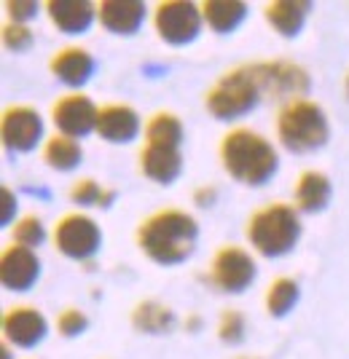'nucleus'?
<instances>
[{
  "label": "nucleus",
  "instance_id": "nucleus-1",
  "mask_svg": "<svg viewBox=\"0 0 349 359\" xmlns=\"http://www.w3.org/2000/svg\"><path fill=\"white\" fill-rule=\"evenodd\" d=\"M199 241V223L194 215L183 210L153 212L137 225V247L156 266L175 269L185 263Z\"/></svg>",
  "mask_w": 349,
  "mask_h": 359
},
{
  "label": "nucleus",
  "instance_id": "nucleus-2",
  "mask_svg": "<svg viewBox=\"0 0 349 359\" xmlns=\"http://www.w3.org/2000/svg\"><path fill=\"white\" fill-rule=\"evenodd\" d=\"M220 164L226 175L247 188H261L279 172V156L263 135L253 129H231L220 140Z\"/></svg>",
  "mask_w": 349,
  "mask_h": 359
},
{
  "label": "nucleus",
  "instance_id": "nucleus-3",
  "mask_svg": "<svg viewBox=\"0 0 349 359\" xmlns=\"http://www.w3.org/2000/svg\"><path fill=\"white\" fill-rule=\"evenodd\" d=\"M244 233L258 255L269 257V260L285 257L296 250V244L301 239V217H298L296 207L272 201L250 215Z\"/></svg>",
  "mask_w": 349,
  "mask_h": 359
},
{
  "label": "nucleus",
  "instance_id": "nucleus-4",
  "mask_svg": "<svg viewBox=\"0 0 349 359\" xmlns=\"http://www.w3.org/2000/svg\"><path fill=\"white\" fill-rule=\"evenodd\" d=\"M277 137L282 148L306 156L320 150L331 140V123L325 110L312 100H293L277 116Z\"/></svg>",
  "mask_w": 349,
  "mask_h": 359
},
{
  "label": "nucleus",
  "instance_id": "nucleus-5",
  "mask_svg": "<svg viewBox=\"0 0 349 359\" xmlns=\"http://www.w3.org/2000/svg\"><path fill=\"white\" fill-rule=\"evenodd\" d=\"M261 97H263V91L258 89L250 67L242 65V67H234L218 78V83L204 97V105L213 118L239 121L258 107Z\"/></svg>",
  "mask_w": 349,
  "mask_h": 359
},
{
  "label": "nucleus",
  "instance_id": "nucleus-6",
  "mask_svg": "<svg viewBox=\"0 0 349 359\" xmlns=\"http://www.w3.org/2000/svg\"><path fill=\"white\" fill-rule=\"evenodd\" d=\"M204 25L202 6L191 0H164L153 11V27L156 35L172 48L191 46L199 38Z\"/></svg>",
  "mask_w": 349,
  "mask_h": 359
},
{
  "label": "nucleus",
  "instance_id": "nucleus-7",
  "mask_svg": "<svg viewBox=\"0 0 349 359\" xmlns=\"http://www.w3.org/2000/svg\"><path fill=\"white\" fill-rule=\"evenodd\" d=\"M54 247L67 260L86 263L103 250V228L84 212H70L54 225Z\"/></svg>",
  "mask_w": 349,
  "mask_h": 359
},
{
  "label": "nucleus",
  "instance_id": "nucleus-8",
  "mask_svg": "<svg viewBox=\"0 0 349 359\" xmlns=\"http://www.w3.org/2000/svg\"><path fill=\"white\" fill-rule=\"evenodd\" d=\"M250 73L256 78L258 89L263 94H272L277 100H304V94L312 89V78L301 65L285 60H269V62H253L247 65Z\"/></svg>",
  "mask_w": 349,
  "mask_h": 359
},
{
  "label": "nucleus",
  "instance_id": "nucleus-9",
  "mask_svg": "<svg viewBox=\"0 0 349 359\" xmlns=\"http://www.w3.org/2000/svg\"><path fill=\"white\" fill-rule=\"evenodd\" d=\"M46 129L41 113L30 105H11L3 110V118H0V140H3V148L11 156H25L32 153L44 142Z\"/></svg>",
  "mask_w": 349,
  "mask_h": 359
},
{
  "label": "nucleus",
  "instance_id": "nucleus-10",
  "mask_svg": "<svg viewBox=\"0 0 349 359\" xmlns=\"http://www.w3.org/2000/svg\"><path fill=\"white\" fill-rule=\"evenodd\" d=\"M256 276H258V269L247 250L237 244H226L215 252L213 266H210V285L218 287L220 292L239 295L256 282Z\"/></svg>",
  "mask_w": 349,
  "mask_h": 359
},
{
  "label": "nucleus",
  "instance_id": "nucleus-11",
  "mask_svg": "<svg viewBox=\"0 0 349 359\" xmlns=\"http://www.w3.org/2000/svg\"><path fill=\"white\" fill-rule=\"evenodd\" d=\"M97 118H100V107L81 91L60 97L51 107V121L57 126V135H65L70 140H81L97 132Z\"/></svg>",
  "mask_w": 349,
  "mask_h": 359
},
{
  "label": "nucleus",
  "instance_id": "nucleus-12",
  "mask_svg": "<svg viewBox=\"0 0 349 359\" xmlns=\"http://www.w3.org/2000/svg\"><path fill=\"white\" fill-rule=\"evenodd\" d=\"M41 279V257L35 250L8 244L0 257V285L11 292H27Z\"/></svg>",
  "mask_w": 349,
  "mask_h": 359
},
{
  "label": "nucleus",
  "instance_id": "nucleus-13",
  "mask_svg": "<svg viewBox=\"0 0 349 359\" xmlns=\"http://www.w3.org/2000/svg\"><path fill=\"white\" fill-rule=\"evenodd\" d=\"M48 335L46 316L32 306H14L3 314V338L16 348H35Z\"/></svg>",
  "mask_w": 349,
  "mask_h": 359
},
{
  "label": "nucleus",
  "instance_id": "nucleus-14",
  "mask_svg": "<svg viewBox=\"0 0 349 359\" xmlns=\"http://www.w3.org/2000/svg\"><path fill=\"white\" fill-rule=\"evenodd\" d=\"M148 19V6L143 0H103L97 3V22L110 35L132 38L143 30Z\"/></svg>",
  "mask_w": 349,
  "mask_h": 359
},
{
  "label": "nucleus",
  "instance_id": "nucleus-15",
  "mask_svg": "<svg viewBox=\"0 0 349 359\" xmlns=\"http://www.w3.org/2000/svg\"><path fill=\"white\" fill-rule=\"evenodd\" d=\"M140 132H143V118L132 105L113 102V105L100 107L97 132H94L100 140H105L110 145H129L140 137Z\"/></svg>",
  "mask_w": 349,
  "mask_h": 359
},
{
  "label": "nucleus",
  "instance_id": "nucleus-16",
  "mask_svg": "<svg viewBox=\"0 0 349 359\" xmlns=\"http://www.w3.org/2000/svg\"><path fill=\"white\" fill-rule=\"evenodd\" d=\"M48 70L67 89H84L97 73V60L81 46H67L51 57Z\"/></svg>",
  "mask_w": 349,
  "mask_h": 359
},
{
  "label": "nucleus",
  "instance_id": "nucleus-17",
  "mask_svg": "<svg viewBox=\"0 0 349 359\" xmlns=\"http://www.w3.org/2000/svg\"><path fill=\"white\" fill-rule=\"evenodd\" d=\"M44 8L62 35H84L97 19V6L91 0H48Z\"/></svg>",
  "mask_w": 349,
  "mask_h": 359
},
{
  "label": "nucleus",
  "instance_id": "nucleus-18",
  "mask_svg": "<svg viewBox=\"0 0 349 359\" xmlns=\"http://www.w3.org/2000/svg\"><path fill=\"white\" fill-rule=\"evenodd\" d=\"M140 172L156 185H175L183 175V153L180 148L167 145H148L140 153Z\"/></svg>",
  "mask_w": 349,
  "mask_h": 359
},
{
  "label": "nucleus",
  "instance_id": "nucleus-19",
  "mask_svg": "<svg viewBox=\"0 0 349 359\" xmlns=\"http://www.w3.org/2000/svg\"><path fill=\"white\" fill-rule=\"evenodd\" d=\"M334 198V182L325 172L317 169H306L301 172V177L296 182V191H293V207L304 215H317V212L328 210Z\"/></svg>",
  "mask_w": 349,
  "mask_h": 359
},
{
  "label": "nucleus",
  "instance_id": "nucleus-20",
  "mask_svg": "<svg viewBox=\"0 0 349 359\" xmlns=\"http://www.w3.org/2000/svg\"><path fill=\"white\" fill-rule=\"evenodd\" d=\"M312 8H315V3H309V0H274V3L263 6V16L277 35L298 38Z\"/></svg>",
  "mask_w": 349,
  "mask_h": 359
},
{
  "label": "nucleus",
  "instance_id": "nucleus-21",
  "mask_svg": "<svg viewBox=\"0 0 349 359\" xmlns=\"http://www.w3.org/2000/svg\"><path fill=\"white\" fill-rule=\"evenodd\" d=\"M247 3L242 0H207L202 3V16L204 25L215 32V35H231L244 25L247 19Z\"/></svg>",
  "mask_w": 349,
  "mask_h": 359
},
{
  "label": "nucleus",
  "instance_id": "nucleus-22",
  "mask_svg": "<svg viewBox=\"0 0 349 359\" xmlns=\"http://www.w3.org/2000/svg\"><path fill=\"white\" fill-rule=\"evenodd\" d=\"M175 325V311L159 300H140L132 309V327L145 335H164Z\"/></svg>",
  "mask_w": 349,
  "mask_h": 359
},
{
  "label": "nucleus",
  "instance_id": "nucleus-23",
  "mask_svg": "<svg viewBox=\"0 0 349 359\" xmlns=\"http://www.w3.org/2000/svg\"><path fill=\"white\" fill-rule=\"evenodd\" d=\"M44 161L54 172H76L84 161V148L78 140H70L65 135H54L46 140L44 145Z\"/></svg>",
  "mask_w": 349,
  "mask_h": 359
},
{
  "label": "nucleus",
  "instance_id": "nucleus-24",
  "mask_svg": "<svg viewBox=\"0 0 349 359\" xmlns=\"http://www.w3.org/2000/svg\"><path fill=\"white\" fill-rule=\"evenodd\" d=\"M185 140V126L175 113H156L145 123V142L148 145H167V148H180Z\"/></svg>",
  "mask_w": 349,
  "mask_h": 359
},
{
  "label": "nucleus",
  "instance_id": "nucleus-25",
  "mask_svg": "<svg viewBox=\"0 0 349 359\" xmlns=\"http://www.w3.org/2000/svg\"><path fill=\"white\" fill-rule=\"evenodd\" d=\"M301 298V287L296 279H288V276H279V279H274L269 290H266V311L269 316L274 319H282V316H288L293 309H296V303Z\"/></svg>",
  "mask_w": 349,
  "mask_h": 359
},
{
  "label": "nucleus",
  "instance_id": "nucleus-26",
  "mask_svg": "<svg viewBox=\"0 0 349 359\" xmlns=\"http://www.w3.org/2000/svg\"><path fill=\"white\" fill-rule=\"evenodd\" d=\"M116 198H119L116 191L103 188L97 180H91V177L76 180L73 188H70V201L78 204V207H100V210H110Z\"/></svg>",
  "mask_w": 349,
  "mask_h": 359
},
{
  "label": "nucleus",
  "instance_id": "nucleus-27",
  "mask_svg": "<svg viewBox=\"0 0 349 359\" xmlns=\"http://www.w3.org/2000/svg\"><path fill=\"white\" fill-rule=\"evenodd\" d=\"M46 241V225L41 217L35 215H25L22 220H16L14 225V244L19 247H27V250H35Z\"/></svg>",
  "mask_w": 349,
  "mask_h": 359
},
{
  "label": "nucleus",
  "instance_id": "nucleus-28",
  "mask_svg": "<svg viewBox=\"0 0 349 359\" xmlns=\"http://www.w3.org/2000/svg\"><path fill=\"white\" fill-rule=\"evenodd\" d=\"M218 338L226 346H239L244 341V316L234 309H228L220 314L218 322Z\"/></svg>",
  "mask_w": 349,
  "mask_h": 359
},
{
  "label": "nucleus",
  "instance_id": "nucleus-29",
  "mask_svg": "<svg viewBox=\"0 0 349 359\" xmlns=\"http://www.w3.org/2000/svg\"><path fill=\"white\" fill-rule=\"evenodd\" d=\"M32 43H35V35L27 25H14V22H8L6 27H3V46L8 48V51H16V54H25V51H30Z\"/></svg>",
  "mask_w": 349,
  "mask_h": 359
},
{
  "label": "nucleus",
  "instance_id": "nucleus-30",
  "mask_svg": "<svg viewBox=\"0 0 349 359\" xmlns=\"http://www.w3.org/2000/svg\"><path fill=\"white\" fill-rule=\"evenodd\" d=\"M57 330H60L62 338H78L89 330V316L78 309H65L60 316H57Z\"/></svg>",
  "mask_w": 349,
  "mask_h": 359
},
{
  "label": "nucleus",
  "instance_id": "nucleus-31",
  "mask_svg": "<svg viewBox=\"0 0 349 359\" xmlns=\"http://www.w3.org/2000/svg\"><path fill=\"white\" fill-rule=\"evenodd\" d=\"M3 8H6V14H8V19H11L14 25H25V22L35 19L44 6L35 3V0H6Z\"/></svg>",
  "mask_w": 349,
  "mask_h": 359
},
{
  "label": "nucleus",
  "instance_id": "nucleus-32",
  "mask_svg": "<svg viewBox=\"0 0 349 359\" xmlns=\"http://www.w3.org/2000/svg\"><path fill=\"white\" fill-rule=\"evenodd\" d=\"M14 220H16V194L8 185H3V215H0V225L6 228V225H11Z\"/></svg>",
  "mask_w": 349,
  "mask_h": 359
},
{
  "label": "nucleus",
  "instance_id": "nucleus-33",
  "mask_svg": "<svg viewBox=\"0 0 349 359\" xmlns=\"http://www.w3.org/2000/svg\"><path fill=\"white\" fill-rule=\"evenodd\" d=\"M215 198H218V188L215 185H204V188H199L197 194H194V201H197L199 207H213Z\"/></svg>",
  "mask_w": 349,
  "mask_h": 359
},
{
  "label": "nucleus",
  "instance_id": "nucleus-34",
  "mask_svg": "<svg viewBox=\"0 0 349 359\" xmlns=\"http://www.w3.org/2000/svg\"><path fill=\"white\" fill-rule=\"evenodd\" d=\"M344 91H347V100H349V73H347V81H344Z\"/></svg>",
  "mask_w": 349,
  "mask_h": 359
},
{
  "label": "nucleus",
  "instance_id": "nucleus-35",
  "mask_svg": "<svg viewBox=\"0 0 349 359\" xmlns=\"http://www.w3.org/2000/svg\"><path fill=\"white\" fill-rule=\"evenodd\" d=\"M237 359H258V357H237Z\"/></svg>",
  "mask_w": 349,
  "mask_h": 359
}]
</instances>
